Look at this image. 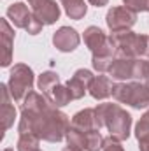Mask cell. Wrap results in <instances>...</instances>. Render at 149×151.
Wrapping results in <instances>:
<instances>
[{
    "mask_svg": "<svg viewBox=\"0 0 149 151\" xmlns=\"http://www.w3.org/2000/svg\"><path fill=\"white\" fill-rule=\"evenodd\" d=\"M62 151H84V150H79V148H72V146H67V148H63Z\"/></svg>",
    "mask_w": 149,
    "mask_h": 151,
    "instance_id": "obj_31",
    "label": "cell"
},
{
    "mask_svg": "<svg viewBox=\"0 0 149 151\" xmlns=\"http://www.w3.org/2000/svg\"><path fill=\"white\" fill-rule=\"evenodd\" d=\"M84 44L88 46V49L91 51L93 56H100V55H111L116 56V49L111 42V37L105 35V32L98 27H88L82 34Z\"/></svg>",
    "mask_w": 149,
    "mask_h": 151,
    "instance_id": "obj_6",
    "label": "cell"
},
{
    "mask_svg": "<svg viewBox=\"0 0 149 151\" xmlns=\"http://www.w3.org/2000/svg\"><path fill=\"white\" fill-rule=\"evenodd\" d=\"M112 99L133 109L149 107V86L146 83H117L112 88Z\"/></svg>",
    "mask_w": 149,
    "mask_h": 151,
    "instance_id": "obj_4",
    "label": "cell"
},
{
    "mask_svg": "<svg viewBox=\"0 0 149 151\" xmlns=\"http://www.w3.org/2000/svg\"><path fill=\"white\" fill-rule=\"evenodd\" d=\"M0 39H2V58L0 65L9 67L12 62V44H14V28L11 27L7 18L0 19Z\"/></svg>",
    "mask_w": 149,
    "mask_h": 151,
    "instance_id": "obj_10",
    "label": "cell"
},
{
    "mask_svg": "<svg viewBox=\"0 0 149 151\" xmlns=\"http://www.w3.org/2000/svg\"><path fill=\"white\" fill-rule=\"evenodd\" d=\"M93 77L95 76H93L91 70H88V69H77L74 72V76L65 83L74 100H79V99H82L86 95V91L90 90V84H91Z\"/></svg>",
    "mask_w": 149,
    "mask_h": 151,
    "instance_id": "obj_8",
    "label": "cell"
},
{
    "mask_svg": "<svg viewBox=\"0 0 149 151\" xmlns=\"http://www.w3.org/2000/svg\"><path fill=\"white\" fill-rule=\"evenodd\" d=\"M133 79H139L149 86V58H137L135 60Z\"/></svg>",
    "mask_w": 149,
    "mask_h": 151,
    "instance_id": "obj_23",
    "label": "cell"
},
{
    "mask_svg": "<svg viewBox=\"0 0 149 151\" xmlns=\"http://www.w3.org/2000/svg\"><path fill=\"white\" fill-rule=\"evenodd\" d=\"M47 100H49L54 107H65V106L70 104V100H74V99H72V95H70L67 84H56V86L53 88V91L47 95Z\"/></svg>",
    "mask_w": 149,
    "mask_h": 151,
    "instance_id": "obj_18",
    "label": "cell"
},
{
    "mask_svg": "<svg viewBox=\"0 0 149 151\" xmlns=\"http://www.w3.org/2000/svg\"><path fill=\"white\" fill-rule=\"evenodd\" d=\"M95 114H97V125L100 130L105 127L109 134L112 137H116L117 141H126L130 137L132 116L119 104H112V102L98 104L95 107Z\"/></svg>",
    "mask_w": 149,
    "mask_h": 151,
    "instance_id": "obj_2",
    "label": "cell"
},
{
    "mask_svg": "<svg viewBox=\"0 0 149 151\" xmlns=\"http://www.w3.org/2000/svg\"><path fill=\"white\" fill-rule=\"evenodd\" d=\"M91 5H95V7H104V5H107V2L109 0H88Z\"/></svg>",
    "mask_w": 149,
    "mask_h": 151,
    "instance_id": "obj_29",
    "label": "cell"
},
{
    "mask_svg": "<svg viewBox=\"0 0 149 151\" xmlns=\"http://www.w3.org/2000/svg\"><path fill=\"white\" fill-rule=\"evenodd\" d=\"M34 81H35V76H34V70L28 65L16 63L9 72V83H7V88L11 91L12 100L14 102H23L25 97L32 91Z\"/></svg>",
    "mask_w": 149,
    "mask_h": 151,
    "instance_id": "obj_5",
    "label": "cell"
},
{
    "mask_svg": "<svg viewBox=\"0 0 149 151\" xmlns=\"http://www.w3.org/2000/svg\"><path fill=\"white\" fill-rule=\"evenodd\" d=\"M135 137H137V141H142V139L149 137V109L135 125Z\"/></svg>",
    "mask_w": 149,
    "mask_h": 151,
    "instance_id": "obj_25",
    "label": "cell"
},
{
    "mask_svg": "<svg viewBox=\"0 0 149 151\" xmlns=\"http://www.w3.org/2000/svg\"><path fill=\"white\" fill-rule=\"evenodd\" d=\"M70 127H74L81 132H91V130H100L98 125H97V114H95V107H88V109H82L79 113H75L72 116V121H70Z\"/></svg>",
    "mask_w": 149,
    "mask_h": 151,
    "instance_id": "obj_15",
    "label": "cell"
},
{
    "mask_svg": "<svg viewBox=\"0 0 149 151\" xmlns=\"http://www.w3.org/2000/svg\"><path fill=\"white\" fill-rule=\"evenodd\" d=\"M65 9V14L70 19H82L88 12V5L84 0H60Z\"/></svg>",
    "mask_w": 149,
    "mask_h": 151,
    "instance_id": "obj_17",
    "label": "cell"
},
{
    "mask_svg": "<svg viewBox=\"0 0 149 151\" xmlns=\"http://www.w3.org/2000/svg\"><path fill=\"white\" fill-rule=\"evenodd\" d=\"M65 139H67V144H69V146H72V148H79V150H84L86 132H81V130H77V128H74V127H70L69 132H67V135H65Z\"/></svg>",
    "mask_w": 149,
    "mask_h": 151,
    "instance_id": "obj_22",
    "label": "cell"
},
{
    "mask_svg": "<svg viewBox=\"0 0 149 151\" xmlns=\"http://www.w3.org/2000/svg\"><path fill=\"white\" fill-rule=\"evenodd\" d=\"M112 88H114V84H112L111 77L100 74V76H95V77H93L88 93H90L95 100H105V99H109L112 95Z\"/></svg>",
    "mask_w": 149,
    "mask_h": 151,
    "instance_id": "obj_16",
    "label": "cell"
},
{
    "mask_svg": "<svg viewBox=\"0 0 149 151\" xmlns=\"http://www.w3.org/2000/svg\"><path fill=\"white\" fill-rule=\"evenodd\" d=\"M35 151H42V150H35Z\"/></svg>",
    "mask_w": 149,
    "mask_h": 151,
    "instance_id": "obj_34",
    "label": "cell"
},
{
    "mask_svg": "<svg viewBox=\"0 0 149 151\" xmlns=\"http://www.w3.org/2000/svg\"><path fill=\"white\" fill-rule=\"evenodd\" d=\"M102 151H125L123 146H121V141H117L116 137H105L104 139V146H102Z\"/></svg>",
    "mask_w": 149,
    "mask_h": 151,
    "instance_id": "obj_27",
    "label": "cell"
},
{
    "mask_svg": "<svg viewBox=\"0 0 149 151\" xmlns=\"http://www.w3.org/2000/svg\"><path fill=\"white\" fill-rule=\"evenodd\" d=\"M114 58H116V56H111V55L91 56V65H93V69H95L98 74H104V72H109V69H111Z\"/></svg>",
    "mask_w": 149,
    "mask_h": 151,
    "instance_id": "obj_24",
    "label": "cell"
},
{
    "mask_svg": "<svg viewBox=\"0 0 149 151\" xmlns=\"http://www.w3.org/2000/svg\"><path fill=\"white\" fill-rule=\"evenodd\" d=\"M0 95H2V113H0V119H2V139L4 134L14 125V118H16V109L12 106V97L11 91L7 88V84H0Z\"/></svg>",
    "mask_w": 149,
    "mask_h": 151,
    "instance_id": "obj_13",
    "label": "cell"
},
{
    "mask_svg": "<svg viewBox=\"0 0 149 151\" xmlns=\"http://www.w3.org/2000/svg\"><path fill=\"white\" fill-rule=\"evenodd\" d=\"M123 4L135 12H149V0H123Z\"/></svg>",
    "mask_w": 149,
    "mask_h": 151,
    "instance_id": "obj_26",
    "label": "cell"
},
{
    "mask_svg": "<svg viewBox=\"0 0 149 151\" xmlns=\"http://www.w3.org/2000/svg\"><path fill=\"white\" fill-rule=\"evenodd\" d=\"M69 128V116L54 107L46 95L30 91L21 102V118L18 125L19 134H37L42 141L60 142L65 139Z\"/></svg>",
    "mask_w": 149,
    "mask_h": 151,
    "instance_id": "obj_1",
    "label": "cell"
},
{
    "mask_svg": "<svg viewBox=\"0 0 149 151\" xmlns=\"http://www.w3.org/2000/svg\"><path fill=\"white\" fill-rule=\"evenodd\" d=\"M105 23L109 27L112 34L114 32H125L130 30L135 23H137V12L125 7V5H117V7H111L107 11L105 16Z\"/></svg>",
    "mask_w": 149,
    "mask_h": 151,
    "instance_id": "obj_7",
    "label": "cell"
},
{
    "mask_svg": "<svg viewBox=\"0 0 149 151\" xmlns=\"http://www.w3.org/2000/svg\"><path fill=\"white\" fill-rule=\"evenodd\" d=\"M56 84H60V76L56 74V72H53V70L42 72L37 79V88L40 90V93L46 95V97L53 91V88H54Z\"/></svg>",
    "mask_w": 149,
    "mask_h": 151,
    "instance_id": "obj_19",
    "label": "cell"
},
{
    "mask_svg": "<svg viewBox=\"0 0 149 151\" xmlns=\"http://www.w3.org/2000/svg\"><path fill=\"white\" fill-rule=\"evenodd\" d=\"M109 37H111V42L116 49V56H123V58L146 56L148 35H140V34H135L132 30H125V32H114Z\"/></svg>",
    "mask_w": 149,
    "mask_h": 151,
    "instance_id": "obj_3",
    "label": "cell"
},
{
    "mask_svg": "<svg viewBox=\"0 0 149 151\" xmlns=\"http://www.w3.org/2000/svg\"><path fill=\"white\" fill-rule=\"evenodd\" d=\"M27 2H28V5H32V9H34V7H37L39 4H42L44 0H27Z\"/></svg>",
    "mask_w": 149,
    "mask_h": 151,
    "instance_id": "obj_30",
    "label": "cell"
},
{
    "mask_svg": "<svg viewBox=\"0 0 149 151\" xmlns=\"http://www.w3.org/2000/svg\"><path fill=\"white\" fill-rule=\"evenodd\" d=\"M4 151H14V150H11V148H5V150H4Z\"/></svg>",
    "mask_w": 149,
    "mask_h": 151,
    "instance_id": "obj_33",
    "label": "cell"
},
{
    "mask_svg": "<svg viewBox=\"0 0 149 151\" xmlns=\"http://www.w3.org/2000/svg\"><path fill=\"white\" fill-rule=\"evenodd\" d=\"M79 42H81V37H79L77 30L72 27H60L53 34V44L62 53H72L79 46Z\"/></svg>",
    "mask_w": 149,
    "mask_h": 151,
    "instance_id": "obj_9",
    "label": "cell"
},
{
    "mask_svg": "<svg viewBox=\"0 0 149 151\" xmlns=\"http://www.w3.org/2000/svg\"><path fill=\"white\" fill-rule=\"evenodd\" d=\"M135 60L137 58H123V56H116L112 62L111 69H109V76L114 81L119 83H126L128 79H133V72H135Z\"/></svg>",
    "mask_w": 149,
    "mask_h": 151,
    "instance_id": "obj_11",
    "label": "cell"
},
{
    "mask_svg": "<svg viewBox=\"0 0 149 151\" xmlns=\"http://www.w3.org/2000/svg\"><path fill=\"white\" fill-rule=\"evenodd\" d=\"M104 139L100 130H91L86 132V141H84V151H102Z\"/></svg>",
    "mask_w": 149,
    "mask_h": 151,
    "instance_id": "obj_21",
    "label": "cell"
},
{
    "mask_svg": "<svg viewBox=\"0 0 149 151\" xmlns=\"http://www.w3.org/2000/svg\"><path fill=\"white\" fill-rule=\"evenodd\" d=\"M7 19L16 27V28H23L27 30L30 21L34 19V12L23 4V2H14L7 7Z\"/></svg>",
    "mask_w": 149,
    "mask_h": 151,
    "instance_id": "obj_12",
    "label": "cell"
},
{
    "mask_svg": "<svg viewBox=\"0 0 149 151\" xmlns=\"http://www.w3.org/2000/svg\"><path fill=\"white\" fill-rule=\"evenodd\" d=\"M139 150L140 151H149V137L142 139V141H139Z\"/></svg>",
    "mask_w": 149,
    "mask_h": 151,
    "instance_id": "obj_28",
    "label": "cell"
},
{
    "mask_svg": "<svg viewBox=\"0 0 149 151\" xmlns=\"http://www.w3.org/2000/svg\"><path fill=\"white\" fill-rule=\"evenodd\" d=\"M39 142H40V137L37 134H19L16 150L18 151H35V150H39Z\"/></svg>",
    "mask_w": 149,
    "mask_h": 151,
    "instance_id": "obj_20",
    "label": "cell"
},
{
    "mask_svg": "<svg viewBox=\"0 0 149 151\" xmlns=\"http://www.w3.org/2000/svg\"><path fill=\"white\" fill-rule=\"evenodd\" d=\"M146 56L149 58V35H148V49H146Z\"/></svg>",
    "mask_w": 149,
    "mask_h": 151,
    "instance_id": "obj_32",
    "label": "cell"
},
{
    "mask_svg": "<svg viewBox=\"0 0 149 151\" xmlns=\"http://www.w3.org/2000/svg\"><path fill=\"white\" fill-rule=\"evenodd\" d=\"M34 16L37 18L42 25H54L60 19V5L56 4V0H44L42 4H39L37 7L32 9Z\"/></svg>",
    "mask_w": 149,
    "mask_h": 151,
    "instance_id": "obj_14",
    "label": "cell"
}]
</instances>
